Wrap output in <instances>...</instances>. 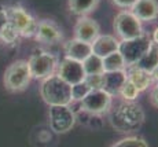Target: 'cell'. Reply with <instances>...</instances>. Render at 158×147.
<instances>
[{"mask_svg": "<svg viewBox=\"0 0 158 147\" xmlns=\"http://www.w3.org/2000/svg\"><path fill=\"white\" fill-rule=\"evenodd\" d=\"M113 26L117 39L120 40H129V39L138 37L143 33L142 22L129 10H121L115 15Z\"/></svg>", "mask_w": 158, "mask_h": 147, "instance_id": "5b68a950", "label": "cell"}, {"mask_svg": "<svg viewBox=\"0 0 158 147\" xmlns=\"http://www.w3.org/2000/svg\"><path fill=\"white\" fill-rule=\"evenodd\" d=\"M18 39H19V33H18V30L15 29L13 23L8 21L3 26V29L0 30V40L6 43V44H14V43H17Z\"/></svg>", "mask_w": 158, "mask_h": 147, "instance_id": "7402d4cb", "label": "cell"}, {"mask_svg": "<svg viewBox=\"0 0 158 147\" xmlns=\"http://www.w3.org/2000/svg\"><path fill=\"white\" fill-rule=\"evenodd\" d=\"M55 74L70 85L85 80V73H84V69H83V63L66 57L65 59L60 61V63H58Z\"/></svg>", "mask_w": 158, "mask_h": 147, "instance_id": "30bf717a", "label": "cell"}, {"mask_svg": "<svg viewBox=\"0 0 158 147\" xmlns=\"http://www.w3.org/2000/svg\"><path fill=\"white\" fill-rule=\"evenodd\" d=\"M81 110L91 116H101L110 111L113 96L103 90H92L80 102Z\"/></svg>", "mask_w": 158, "mask_h": 147, "instance_id": "ba28073f", "label": "cell"}, {"mask_svg": "<svg viewBox=\"0 0 158 147\" xmlns=\"http://www.w3.org/2000/svg\"><path fill=\"white\" fill-rule=\"evenodd\" d=\"M139 90L135 87V85L131 82L128 78H127V81L124 82V85L121 87V90H120V94L118 95H121L123 96V99L124 100H127V102H133L135 99H138V96H139Z\"/></svg>", "mask_w": 158, "mask_h": 147, "instance_id": "d4e9b609", "label": "cell"}, {"mask_svg": "<svg viewBox=\"0 0 158 147\" xmlns=\"http://www.w3.org/2000/svg\"><path fill=\"white\" fill-rule=\"evenodd\" d=\"M92 54V47H91V43H85L77 40V39H73L69 40L65 44V55L66 58H70V59L78 61V62H83L87 57Z\"/></svg>", "mask_w": 158, "mask_h": 147, "instance_id": "2e32d148", "label": "cell"}, {"mask_svg": "<svg viewBox=\"0 0 158 147\" xmlns=\"http://www.w3.org/2000/svg\"><path fill=\"white\" fill-rule=\"evenodd\" d=\"M103 62V73L106 72H117V70H124L125 67V62H124L123 57L118 51L111 52L109 55H106L105 58H102Z\"/></svg>", "mask_w": 158, "mask_h": 147, "instance_id": "ffe728a7", "label": "cell"}, {"mask_svg": "<svg viewBox=\"0 0 158 147\" xmlns=\"http://www.w3.org/2000/svg\"><path fill=\"white\" fill-rule=\"evenodd\" d=\"M151 44H153L151 36L146 35V33H142L140 36L129 39V40H120L118 52L123 57L127 69L131 66H135L138 61L148 51Z\"/></svg>", "mask_w": 158, "mask_h": 147, "instance_id": "3957f363", "label": "cell"}, {"mask_svg": "<svg viewBox=\"0 0 158 147\" xmlns=\"http://www.w3.org/2000/svg\"><path fill=\"white\" fill-rule=\"evenodd\" d=\"M135 66L142 70H146V72H148V73L153 72L158 66V45H156L153 43L151 47L148 48V51L138 61V63H136Z\"/></svg>", "mask_w": 158, "mask_h": 147, "instance_id": "d6986e66", "label": "cell"}, {"mask_svg": "<svg viewBox=\"0 0 158 147\" xmlns=\"http://www.w3.org/2000/svg\"><path fill=\"white\" fill-rule=\"evenodd\" d=\"M28 65H29L32 78L44 80V78L55 74L56 67H58V61L52 54L47 52V51H36L29 58Z\"/></svg>", "mask_w": 158, "mask_h": 147, "instance_id": "8992f818", "label": "cell"}, {"mask_svg": "<svg viewBox=\"0 0 158 147\" xmlns=\"http://www.w3.org/2000/svg\"><path fill=\"white\" fill-rule=\"evenodd\" d=\"M83 69L85 76H94V74H103V62L102 58L95 54H91L83 61Z\"/></svg>", "mask_w": 158, "mask_h": 147, "instance_id": "44dd1931", "label": "cell"}, {"mask_svg": "<svg viewBox=\"0 0 158 147\" xmlns=\"http://www.w3.org/2000/svg\"><path fill=\"white\" fill-rule=\"evenodd\" d=\"M89 85L85 82V80L77 82V84L70 85V92H72V102H81L88 94L91 92Z\"/></svg>", "mask_w": 158, "mask_h": 147, "instance_id": "603a6c76", "label": "cell"}, {"mask_svg": "<svg viewBox=\"0 0 158 147\" xmlns=\"http://www.w3.org/2000/svg\"><path fill=\"white\" fill-rule=\"evenodd\" d=\"M131 13L140 22H151L158 17V2L157 0H136L131 7Z\"/></svg>", "mask_w": 158, "mask_h": 147, "instance_id": "4fadbf2b", "label": "cell"}, {"mask_svg": "<svg viewBox=\"0 0 158 147\" xmlns=\"http://www.w3.org/2000/svg\"><path fill=\"white\" fill-rule=\"evenodd\" d=\"M151 40H153V43L156 45H158V26L154 29V32H153V35H151Z\"/></svg>", "mask_w": 158, "mask_h": 147, "instance_id": "4dcf8cb0", "label": "cell"}, {"mask_svg": "<svg viewBox=\"0 0 158 147\" xmlns=\"http://www.w3.org/2000/svg\"><path fill=\"white\" fill-rule=\"evenodd\" d=\"M7 15L8 21L15 26L19 36H22V37L35 36L36 29H37V21L25 8H22L21 6H14L7 10Z\"/></svg>", "mask_w": 158, "mask_h": 147, "instance_id": "9c48e42d", "label": "cell"}, {"mask_svg": "<svg viewBox=\"0 0 158 147\" xmlns=\"http://www.w3.org/2000/svg\"><path fill=\"white\" fill-rule=\"evenodd\" d=\"M110 147H148L147 142L140 136H127L115 142Z\"/></svg>", "mask_w": 158, "mask_h": 147, "instance_id": "cb8c5ba5", "label": "cell"}, {"mask_svg": "<svg viewBox=\"0 0 158 147\" xmlns=\"http://www.w3.org/2000/svg\"><path fill=\"white\" fill-rule=\"evenodd\" d=\"M85 82L91 90H102V74L85 76Z\"/></svg>", "mask_w": 158, "mask_h": 147, "instance_id": "484cf974", "label": "cell"}, {"mask_svg": "<svg viewBox=\"0 0 158 147\" xmlns=\"http://www.w3.org/2000/svg\"><path fill=\"white\" fill-rule=\"evenodd\" d=\"M111 2H113L117 7L127 10V8H131L133 4H135L136 0H111Z\"/></svg>", "mask_w": 158, "mask_h": 147, "instance_id": "83f0119b", "label": "cell"}, {"mask_svg": "<svg viewBox=\"0 0 158 147\" xmlns=\"http://www.w3.org/2000/svg\"><path fill=\"white\" fill-rule=\"evenodd\" d=\"M40 95L48 106H69L72 103L70 84L56 74L44 78L40 87Z\"/></svg>", "mask_w": 158, "mask_h": 147, "instance_id": "7a4b0ae2", "label": "cell"}, {"mask_svg": "<svg viewBox=\"0 0 158 147\" xmlns=\"http://www.w3.org/2000/svg\"><path fill=\"white\" fill-rule=\"evenodd\" d=\"M109 121L115 131L129 133L133 131H138L143 125L144 111L138 103L124 100L115 109L111 110Z\"/></svg>", "mask_w": 158, "mask_h": 147, "instance_id": "6da1fadb", "label": "cell"}, {"mask_svg": "<svg viewBox=\"0 0 158 147\" xmlns=\"http://www.w3.org/2000/svg\"><path fill=\"white\" fill-rule=\"evenodd\" d=\"M101 35L98 22L89 17H80L74 25V39L85 43H92Z\"/></svg>", "mask_w": 158, "mask_h": 147, "instance_id": "8fae6325", "label": "cell"}, {"mask_svg": "<svg viewBox=\"0 0 158 147\" xmlns=\"http://www.w3.org/2000/svg\"><path fill=\"white\" fill-rule=\"evenodd\" d=\"M127 69L117 70V72H106L102 74V90L110 94L111 96L120 94L121 87L127 81Z\"/></svg>", "mask_w": 158, "mask_h": 147, "instance_id": "5bb4252c", "label": "cell"}, {"mask_svg": "<svg viewBox=\"0 0 158 147\" xmlns=\"http://www.w3.org/2000/svg\"><path fill=\"white\" fill-rule=\"evenodd\" d=\"M148 99H150V103H151V105L158 109V84H153V85H151Z\"/></svg>", "mask_w": 158, "mask_h": 147, "instance_id": "4316f807", "label": "cell"}, {"mask_svg": "<svg viewBox=\"0 0 158 147\" xmlns=\"http://www.w3.org/2000/svg\"><path fill=\"white\" fill-rule=\"evenodd\" d=\"M48 121L52 132L58 135L66 133L74 127L76 113L69 106H50L48 110Z\"/></svg>", "mask_w": 158, "mask_h": 147, "instance_id": "52a82bcc", "label": "cell"}, {"mask_svg": "<svg viewBox=\"0 0 158 147\" xmlns=\"http://www.w3.org/2000/svg\"><path fill=\"white\" fill-rule=\"evenodd\" d=\"M127 76H128V80L139 90V92H143V91L148 90V88L154 84L150 73L146 72V70L139 69V67H136V66L128 67Z\"/></svg>", "mask_w": 158, "mask_h": 147, "instance_id": "e0dca14e", "label": "cell"}, {"mask_svg": "<svg viewBox=\"0 0 158 147\" xmlns=\"http://www.w3.org/2000/svg\"><path fill=\"white\" fill-rule=\"evenodd\" d=\"M150 74H151V78H153V82H154V84H158V66L153 70V72L150 73Z\"/></svg>", "mask_w": 158, "mask_h": 147, "instance_id": "f546056e", "label": "cell"}, {"mask_svg": "<svg viewBox=\"0 0 158 147\" xmlns=\"http://www.w3.org/2000/svg\"><path fill=\"white\" fill-rule=\"evenodd\" d=\"M8 22V15H7V10L6 8L0 7V30L3 29V26Z\"/></svg>", "mask_w": 158, "mask_h": 147, "instance_id": "f1b7e54d", "label": "cell"}, {"mask_svg": "<svg viewBox=\"0 0 158 147\" xmlns=\"http://www.w3.org/2000/svg\"><path fill=\"white\" fill-rule=\"evenodd\" d=\"M99 0H69L68 6L72 14L78 17H87L92 11L96 10Z\"/></svg>", "mask_w": 158, "mask_h": 147, "instance_id": "ac0fdd59", "label": "cell"}, {"mask_svg": "<svg viewBox=\"0 0 158 147\" xmlns=\"http://www.w3.org/2000/svg\"><path fill=\"white\" fill-rule=\"evenodd\" d=\"M32 80L28 61H15L4 72V87L11 92L23 91Z\"/></svg>", "mask_w": 158, "mask_h": 147, "instance_id": "277c9868", "label": "cell"}, {"mask_svg": "<svg viewBox=\"0 0 158 147\" xmlns=\"http://www.w3.org/2000/svg\"><path fill=\"white\" fill-rule=\"evenodd\" d=\"M35 37L37 41L45 43V44H55L62 40V32L55 22L50 19H43L37 22Z\"/></svg>", "mask_w": 158, "mask_h": 147, "instance_id": "7c38bea8", "label": "cell"}, {"mask_svg": "<svg viewBox=\"0 0 158 147\" xmlns=\"http://www.w3.org/2000/svg\"><path fill=\"white\" fill-rule=\"evenodd\" d=\"M118 44L120 40L117 37L111 35H99L92 43H91V47H92V54L98 55L101 58H105L106 55L118 51Z\"/></svg>", "mask_w": 158, "mask_h": 147, "instance_id": "9a60e30c", "label": "cell"}]
</instances>
